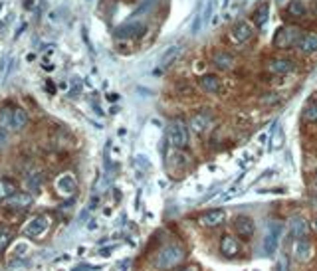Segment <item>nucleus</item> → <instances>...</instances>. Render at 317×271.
<instances>
[{"mask_svg": "<svg viewBox=\"0 0 317 271\" xmlns=\"http://www.w3.org/2000/svg\"><path fill=\"white\" fill-rule=\"evenodd\" d=\"M313 228H315V230H317V218H315V222H313Z\"/></svg>", "mask_w": 317, "mask_h": 271, "instance_id": "e433bc0d", "label": "nucleus"}, {"mask_svg": "<svg viewBox=\"0 0 317 271\" xmlns=\"http://www.w3.org/2000/svg\"><path fill=\"white\" fill-rule=\"evenodd\" d=\"M268 18H270V4H268V2H264V4H260V6H258V10L254 12V20H256V24L262 28V26H266Z\"/></svg>", "mask_w": 317, "mask_h": 271, "instance_id": "5701e85b", "label": "nucleus"}, {"mask_svg": "<svg viewBox=\"0 0 317 271\" xmlns=\"http://www.w3.org/2000/svg\"><path fill=\"white\" fill-rule=\"evenodd\" d=\"M210 121H212V115L208 111H200V113H194L192 119H190V131H194L196 135H202L208 127H210Z\"/></svg>", "mask_w": 317, "mask_h": 271, "instance_id": "ddd939ff", "label": "nucleus"}, {"mask_svg": "<svg viewBox=\"0 0 317 271\" xmlns=\"http://www.w3.org/2000/svg\"><path fill=\"white\" fill-rule=\"evenodd\" d=\"M40 182H42V178L38 176V174H34L32 178H28L26 180V186L32 190V192H38V188H40Z\"/></svg>", "mask_w": 317, "mask_h": 271, "instance_id": "c85d7f7f", "label": "nucleus"}, {"mask_svg": "<svg viewBox=\"0 0 317 271\" xmlns=\"http://www.w3.org/2000/svg\"><path fill=\"white\" fill-rule=\"evenodd\" d=\"M0 8H2V4H0Z\"/></svg>", "mask_w": 317, "mask_h": 271, "instance_id": "58836bf2", "label": "nucleus"}, {"mask_svg": "<svg viewBox=\"0 0 317 271\" xmlns=\"http://www.w3.org/2000/svg\"><path fill=\"white\" fill-rule=\"evenodd\" d=\"M297 49L301 53H315L317 51V36L313 34H303L297 42Z\"/></svg>", "mask_w": 317, "mask_h": 271, "instance_id": "aec40b11", "label": "nucleus"}, {"mask_svg": "<svg viewBox=\"0 0 317 271\" xmlns=\"http://www.w3.org/2000/svg\"><path fill=\"white\" fill-rule=\"evenodd\" d=\"M288 12L293 16V18H301L307 14V6L303 0H290V4H288Z\"/></svg>", "mask_w": 317, "mask_h": 271, "instance_id": "b1692460", "label": "nucleus"}, {"mask_svg": "<svg viewBox=\"0 0 317 271\" xmlns=\"http://www.w3.org/2000/svg\"><path fill=\"white\" fill-rule=\"evenodd\" d=\"M181 271H200V267H198V265H186V267H183Z\"/></svg>", "mask_w": 317, "mask_h": 271, "instance_id": "2f4dec72", "label": "nucleus"}, {"mask_svg": "<svg viewBox=\"0 0 317 271\" xmlns=\"http://www.w3.org/2000/svg\"><path fill=\"white\" fill-rule=\"evenodd\" d=\"M284 147V131L280 127L274 129V135H272V148H282Z\"/></svg>", "mask_w": 317, "mask_h": 271, "instance_id": "bb28decb", "label": "nucleus"}, {"mask_svg": "<svg viewBox=\"0 0 317 271\" xmlns=\"http://www.w3.org/2000/svg\"><path fill=\"white\" fill-rule=\"evenodd\" d=\"M301 32H299V28H295V26H282L278 32H276V36H274V46L278 48V49H288V48H291V46H297V42H299V36Z\"/></svg>", "mask_w": 317, "mask_h": 271, "instance_id": "39448f33", "label": "nucleus"}, {"mask_svg": "<svg viewBox=\"0 0 317 271\" xmlns=\"http://www.w3.org/2000/svg\"><path fill=\"white\" fill-rule=\"evenodd\" d=\"M28 123V115L20 107H4L0 111V127L4 131H22Z\"/></svg>", "mask_w": 317, "mask_h": 271, "instance_id": "f03ea898", "label": "nucleus"}, {"mask_svg": "<svg viewBox=\"0 0 317 271\" xmlns=\"http://www.w3.org/2000/svg\"><path fill=\"white\" fill-rule=\"evenodd\" d=\"M284 234V224L280 222H268L266 234H264V253L268 257H274L280 247V238Z\"/></svg>", "mask_w": 317, "mask_h": 271, "instance_id": "7ed1b4c3", "label": "nucleus"}, {"mask_svg": "<svg viewBox=\"0 0 317 271\" xmlns=\"http://www.w3.org/2000/svg\"><path fill=\"white\" fill-rule=\"evenodd\" d=\"M234 230H236V236L240 240H250L256 232V224L250 216H238L234 220Z\"/></svg>", "mask_w": 317, "mask_h": 271, "instance_id": "9b49d317", "label": "nucleus"}, {"mask_svg": "<svg viewBox=\"0 0 317 271\" xmlns=\"http://www.w3.org/2000/svg\"><path fill=\"white\" fill-rule=\"evenodd\" d=\"M72 271H87V267H76V269H72Z\"/></svg>", "mask_w": 317, "mask_h": 271, "instance_id": "f704fd0d", "label": "nucleus"}, {"mask_svg": "<svg viewBox=\"0 0 317 271\" xmlns=\"http://www.w3.org/2000/svg\"><path fill=\"white\" fill-rule=\"evenodd\" d=\"M313 12H315V16H317V0H315V6H313Z\"/></svg>", "mask_w": 317, "mask_h": 271, "instance_id": "c9c22d12", "label": "nucleus"}, {"mask_svg": "<svg viewBox=\"0 0 317 271\" xmlns=\"http://www.w3.org/2000/svg\"><path fill=\"white\" fill-rule=\"evenodd\" d=\"M186 259V249L181 246V244H169L165 247H161L157 251L155 259H153V265L157 269H175L179 267L183 261Z\"/></svg>", "mask_w": 317, "mask_h": 271, "instance_id": "f257e3e1", "label": "nucleus"}, {"mask_svg": "<svg viewBox=\"0 0 317 271\" xmlns=\"http://www.w3.org/2000/svg\"><path fill=\"white\" fill-rule=\"evenodd\" d=\"M6 204H8L10 208H14V210H24V208H28V206L32 204V196L26 194V192H16L14 196H10V198L6 200Z\"/></svg>", "mask_w": 317, "mask_h": 271, "instance_id": "6ab92c4d", "label": "nucleus"}, {"mask_svg": "<svg viewBox=\"0 0 317 271\" xmlns=\"http://www.w3.org/2000/svg\"><path fill=\"white\" fill-rule=\"evenodd\" d=\"M313 190H315V192H317V172H315V174H313Z\"/></svg>", "mask_w": 317, "mask_h": 271, "instance_id": "473e14b6", "label": "nucleus"}, {"mask_svg": "<svg viewBox=\"0 0 317 271\" xmlns=\"http://www.w3.org/2000/svg\"><path fill=\"white\" fill-rule=\"evenodd\" d=\"M303 119L309 123H317V99H309L303 107Z\"/></svg>", "mask_w": 317, "mask_h": 271, "instance_id": "393cba45", "label": "nucleus"}, {"mask_svg": "<svg viewBox=\"0 0 317 271\" xmlns=\"http://www.w3.org/2000/svg\"><path fill=\"white\" fill-rule=\"evenodd\" d=\"M4 28V22H0V30H2Z\"/></svg>", "mask_w": 317, "mask_h": 271, "instance_id": "4c0bfd02", "label": "nucleus"}, {"mask_svg": "<svg viewBox=\"0 0 317 271\" xmlns=\"http://www.w3.org/2000/svg\"><path fill=\"white\" fill-rule=\"evenodd\" d=\"M48 228H50V216L38 214L24 226V236L26 238H40Z\"/></svg>", "mask_w": 317, "mask_h": 271, "instance_id": "423d86ee", "label": "nucleus"}, {"mask_svg": "<svg viewBox=\"0 0 317 271\" xmlns=\"http://www.w3.org/2000/svg\"><path fill=\"white\" fill-rule=\"evenodd\" d=\"M212 10H214V2H212V0H210V2H206L204 10L200 12V20H202V24H206V22H208V18L212 16Z\"/></svg>", "mask_w": 317, "mask_h": 271, "instance_id": "cd10ccee", "label": "nucleus"}, {"mask_svg": "<svg viewBox=\"0 0 317 271\" xmlns=\"http://www.w3.org/2000/svg\"><path fill=\"white\" fill-rule=\"evenodd\" d=\"M167 133H169L171 145H173L177 150H181V148H185V147L188 145V127H186V123H185L183 119H173V121L169 123Z\"/></svg>", "mask_w": 317, "mask_h": 271, "instance_id": "20e7f679", "label": "nucleus"}, {"mask_svg": "<svg viewBox=\"0 0 317 271\" xmlns=\"http://www.w3.org/2000/svg\"><path fill=\"white\" fill-rule=\"evenodd\" d=\"M226 220V210L214 208V210H206L198 216V224L204 228H216Z\"/></svg>", "mask_w": 317, "mask_h": 271, "instance_id": "9d476101", "label": "nucleus"}, {"mask_svg": "<svg viewBox=\"0 0 317 271\" xmlns=\"http://www.w3.org/2000/svg\"><path fill=\"white\" fill-rule=\"evenodd\" d=\"M212 64L218 68V70H232L234 68V56L228 51H216L212 56Z\"/></svg>", "mask_w": 317, "mask_h": 271, "instance_id": "f3484780", "label": "nucleus"}, {"mask_svg": "<svg viewBox=\"0 0 317 271\" xmlns=\"http://www.w3.org/2000/svg\"><path fill=\"white\" fill-rule=\"evenodd\" d=\"M12 242V234L6 228H0V251H4Z\"/></svg>", "mask_w": 317, "mask_h": 271, "instance_id": "a878e982", "label": "nucleus"}, {"mask_svg": "<svg viewBox=\"0 0 317 271\" xmlns=\"http://www.w3.org/2000/svg\"><path fill=\"white\" fill-rule=\"evenodd\" d=\"M56 190H58V194L64 196V198L74 196L76 190H78V180H76V176H74L72 172L60 174V176L56 178Z\"/></svg>", "mask_w": 317, "mask_h": 271, "instance_id": "6e6552de", "label": "nucleus"}, {"mask_svg": "<svg viewBox=\"0 0 317 271\" xmlns=\"http://www.w3.org/2000/svg\"><path fill=\"white\" fill-rule=\"evenodd\" d=\"M4 141H6V133H0V147H2Z\"/></svg>", "mask_w": 317, "mask_h": 271, "instance_id": "72a5a7b5", "label": "nucleus"}, {"mask_svg": "<svg viewBox=\"0 0 317 271\" xmlns=\"http://www.w3.org/2000/svg\"><path fill=\"white\" fill-rule=\"evenodd\" d=\"M18 190H16V184L12 180H6V178H0V202H6L10 196H14Z\"/></svg>", "mask_w": 317, "mask_h": 271, "instance_id": "4be33fe9", "label": "nucleus"}, {"mask_svg": "<svg viewBox=\"0 0 317 271\" xmlns=\"http://www.w3.org/2000/svg\"><path fill=\"white\" fill-rule=\"evenodd\" d=\"M179 53H181V46H179V44H175V46H171L169 49H165L163 58H161V70H167V68L179 58Z\"/></svg>", "mask_w": 317, "mask_h": 271, "instance_id": "412c9836", "label": "nucleus"}, {"mask_svg": "<svg viewBox=\"0 0 317 271\" xmlns=\"http://www.w3.org/2000/svg\"><path fill=\"white\" fill-rule=\"evenodd\" d=\"M252 36H254V30H252V26H250L248 22L240 20V22H236V24L232 26V38H234L236 42H248Z\"/></svg>", "mask_w": 317, "mask_h": 271, "instance_id": "4468645a", "label": "nucleus"}, {"mask_svg": "<svg viewBox=\"0 0 317 271\" xmlns=\"http://www.w3.org/2000/svg\"><path fill=\"white\" fill-rule=\"evenodd\" d=\"M198 85H200L206 93H218V91H220V87H222L220 79H218L216 75H212V74L202 75V77L198 79Z\"/></svg>", "mask_w": 317, "mask_h": 271, "instance_id": "dca6fc26", "label": "nucleus"}, {"mask_svg": "<svg viewBox=\"0 0 317 271\" xmlns=\"http://www.w3.org/2000/svg\"><path fill=\"white\" fill-rule=\"evenodd\" d=\"M278 271H288V255H282L278 261Z\"/></svg>", "mask_w": 317, "mask_h": 271, "instance_id": "7c9ffc66", "label": "nucleus"}, {"mask_svg": "<svg viewBox=\"0 0 317 271\" xmlns=\"http://www.w3.org/2000/svg\"><path fill=\"white\" fill-rule=\"evenodd\" d=\"M307 232H309V224H307V220H303V218H293L291 222H290V236L291 238H305L307 236Z\"/></svg>", "mask_w": 317, "mask_h": 271, "instance_id": "a211bd4d", "label": "nucleus"}, {"mask_svg": "<svg viewBox=\"0 0 317 271\" xmlns=\"http://www.w3.org/2000/svg\"><path fill=\"white\" fill-rule=\"evenodd\" d=\"M268 70L276 75H286L290 72H293V62L291 60H286V58H276L268 64Z\"/></svg>", "mask_w": 317, "mask_h": 271, "instance_id": "2eb2a0df", "label": "nucleus"}, {"mask_svg": "<svg viewBox=\"0 0 317 271\" xmlns=\"http://www.w3.org/2000/svg\"><path fill=\"white\" fill-rule=\"evenodd\" d=\"M177 93L179 95H185V97H188L190 93H192V87L186 83V81H181L179 85H177Z\"/></svg>", "mask_w": 317, "mask_h": 271, "instance_id": "c756f323", "label": "nucleus"}, {"mask_svg": "<svg viewBox=\"0 0 317 271\" xmlns=\"http://www.w3.org/2000/svg\"><path fill=\"white\" fill-rule=\"evenodd\" d=\"M220 253L224 257H238L240 255V240L232 234H222L220 238Z\"/></svg>", "mask_w": 317, "mask_h": 271, "instance_id": "f8f14e48", "label": "nucleus"}, {"mask_svg": "<svg viewBox=\"0 0 317 271\" xmlns=\"http://www.w3.org/2000/svg\"><path fill=\"white\" fill-rule=\"evenodd\" d=\"M313 253H315V247H313V242L307 236L305 238H299L293 244V257H295V261L305 263V261H309L313 257Z\"/></svg>", "mask_w": 317, "mask_h": 271, "instance_id": "1a4fd4ad", "label": "nucleus"}, {"mask_svg": "<svg viewBox=\"0 0 317 271\" xmlns=\"http://www.w3.org/2000/svg\"><path fill=\"white\" fill-rule=\"evenodd\" d=\"M145 22L141 20V18H131L129 22H125L123 26H119L117 30H115V36L117 38H137V36H141L143 32H145Z\"/></svg>", "mask_w": 317, "mask_h": 271, "instance_id": "0eeeda50", "label": "nucleus"}]
</instances>
